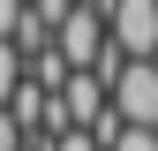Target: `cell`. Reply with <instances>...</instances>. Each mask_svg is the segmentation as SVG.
Here are the masks:
<instances>
[{"label":"cell","mask_w":158,"mask_h":151,"mask_svg":"<svg viewBox=\"0 0 158 151\" xmlns=\"http://www.w3.org/2000/svg\"><path fill=\"white\" fill-rule=\"evenodd\" d=\"M113 113L128 128H158V61H128V76L113 83Z\"/></svg>","instance_id":"6da1fadb"},{"label":"cell","mask_w":158,"mask_h":151,"mask_svg":"<svg viewBox=\"0 0 158 151\" xmlns=\"http://www.w3.org/2000/svg\"><path fill=\"white\" fill-rule=\"evenodd\" d=\"M113 45L128 61H158V0H121L113 8Z\"/></svg>","instance_id":"7a4b0ae2"},{"label":"cell","mask_w":158,"mask_h":151,"mask_svg":"<svg viewBox=\"0 0 158 151\" xmlns=\"http://www.w3.org/2000/svg\"><path fill=\"white\" fill-rule=\"evenodd\" d=\"M106 106H113V91L98 83L90 68H83V76H68V91H60V136H68V128H90Z\"/></svg>","instance_id":"3957f363"},{"label":"cell","mask_w":158,"mask_h":151,"mask_svg":"<svg viewBox=\"0 0 158 151\" xmlns=\"http://www.w3.org/2000/svg\"><path fill=\"white\" fill-rule=\"evenodd\" d=\"M23 15H30V0H0V45L23 30Z\"/></svg>","instance_id":"277c9868"},{"label":"cell","mask_w":158,"mask_h":151,"mask_svg":"<svg viewBox=\"0 0 158 151\" xmlns=\"http://www.w3.org/2000/svg\"><path fill=\"white\" fill-rule=\"evenodd\" d=\"M53 151H106V144H98L90 128H68V136H53Z\"/></svg>","instance_id":"5b68a950"},{"label":"cell","mask_w":158,"mask_h":151,"mask_svg":"<svg viewBox=\"0 0 158 151\" xmlns=\"http://www.w3.org/2000/svg\"><path fill=\"white\" fill-rule=\"evenodd\" d=\"M113 151H158V128H128V136L113 144Z\"/></svg>","instance_id":"8992f818"},{"label":"cell","mask_w":158,"mask_h":151,"mask_svg":"<svg viewBox=\"0 0 158 151\" xmlns=\"http://www.w3.org/2000/svg\"><path fill=\"white\" fill-rule=\"evenodd\" d=\"M30 136H23V128H15V113H0V151H23Z\"/></svg>","instance_id":"52a82bcc"},{"label":"cell","mask_w":158,"mask_h":151,"mask_svg":"<svg viewBox=\"0 0 158 151\" xmlns=\"http://www.w3.org/2000/svg\"><path fill=\"white\" fill-rule=\"evenodd\" d=\"M23 151H53V136H30V144H23Z\"/></svg>","instance_id":"ba28073f"},{"label":"cell","mask_w":158,"mask_h":151,"mask_svg":"<svg viewBox=\"0 0 158 151\" xmlns=\"http://www.w3.org/2000/svg\"><path fill=\"white\" fill-rule=\"evenodd\" d=\"M75 8H90V0H75Z\"/></svg>","instance_id":"9c48e42d"}]
</instances>
